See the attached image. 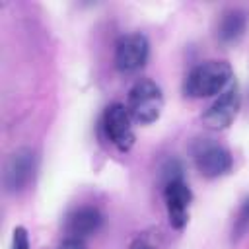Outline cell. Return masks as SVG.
<instances>
[{
  "mask_svg": "<svg viewBox=\"0 0 249 249\" xmlns=\"http://www.w3.org/2000/svg\"><path fill=\"white\" fill-rule=\"evenodd\" d=\"M233 70L226 60H206L195 66L183 84V93L193 99L222 93L231 84Z\"/></svg>",
  "mask_w": 249,
  "mask_h": 249,
  "instance_id": "obj_1",
  "label": "cell"
},
{
  "mask_svg": "<svg viewBox=\"0 0 249 249\" xmlns=\"http://www.w3.org/2000/svg\"><path fill=\"white\" fill-rule=\"evenodd\" d=\"M126 109L132 121L138 124H150L158 121L163 109V95L160 86L152 80H138L128 91Z\"/></svg>",
  "mask_w": 249,
  "mask_h": 249,
  "instance_id": "obj_2",
  "label": "cell"
},
{
  "mask_svg": "<svg viewBox=\"0 0 249 249\" xmlns=\"http://www.w3.org/2000/svg\"><path fill=\"white\" fill-rule=\"evenodd\" d=\"M193 160L200 175H204L206 179L222 177L233 167L231 152L210 138H198L193 144Z\"/></svg>",
  "mask_w": 249,
  "mask_h": 249,
  "instance_id": "obj_3",
  "label": "cell"
},
{
  "mask_svg": "<svg viewBox=\"0 0 249 249\" xmlns=\"http://www.w3.org/2000/svg\"><path fill=\"white\" fill-rule=\"evenodd\" d=\"M101 128L105 138L119 148L121 152H128L134 144V132H132V117L123 103H111L103 117H101Z\"/></svg>",
  "mask_w": 249,
  "mask_h": 249,
  "instance_id": "obj_4",
  "label": "cell"
},
{
  "mask_svg": "<svg viewBox=\"0 0 249 249\" xmlns=\"http://www.w3.org/2000/svg\"><path fill=\"white\" fill-rule=\"evenodd\" d=\"M37 169V158L31 148H19L10 154L4 165V187L8 193H21L33 181Z\"/></svg>",
  "mask_w": 249,
  "mask_h": 249,
  "instance_id": "obj_5",
  "label": "cell"
},
{
  "mask_svg": "<svg viewBox=\"0 0 249 249\" xmlns=\"http://www.w3.org/2000/svg\"><path fill=\"white\" fill-rule=\"evenodd\" d=\"M241 105V93H239V86L235 82H231L222 93L220 97L204 111L202 115V124L212 128V130H224L228 128L233 119L237 117Z\"/></svg>",
  "mask_w": 249,
  "mask_h": 249,
  "instance_id": "obj_6",
  "label": "cell"
},
{
  "mask_svg": "<svg viewBox=\"0 0 249 249\" xmlns=\"http://www.w3.org/2000/svg\"><path fill=\"white\" fill-rule=\"evenodd\" d=\"M163 200L167 208L169 224L181 230L189 220V208L193 200V193L185 181V177H175L163 181Z\"/></svg>",
  "mask_w": 249,
  "mask_h": 249,
  "instance_id": "obj_7",
  "label": "cell"
},
{
  "mask_svg": "<svg viewBox=\"0 0 249 249\" xmlns=\"http://www.w3.org/2000/svg\"><path fill=\"white\" fill-rule=\"evenodd\" d=\"M148 54L150 45L142 33L123 35L115 45V66L121 72H136L146 64Z\"/></svg>",
  "mask_w": 249,
  "mask_h": 249,
  "instance_id": "obj_8",
  "label": "cell"
},
{
  "mask_svg": "<svg viewBox=\"0 0 249 249\" xmlns=\"http://www.w3.org/2000/svg\"><path fill=\"white\" fill-rule=\"evenodd\" d=\"M103 226V214L95 206H80L66 218V231L68 237L84 239L88 235H93Z\"/></svg>",
  "mask_w": 249,
  "mask_h": 249,
  "instance_id": "obj_9",
  "label": "cell"
},
{
  "mask_svg": "<svg viewBox=\"0 0 249 249\" xmlns=\"http://www.w3.org/2000/svg\"><path fill=\"white\" fill-rule=\"evenodd\" d=\"M247 23H249V16L241 8H230V10L222 12L218 25H216L218 41L224 45H231V43L239 41L247 29Z\"/></svg>",
  "mask_w": 249,
  "mask_h": 249,
  "instance_id": "obj_10",
  "label": "cell"
},
{
  "mask_svg": "<svg viewBox=\"0 0 249 249\" xmlns=\"http://www.w3.org/2000/svg\"><path fill=\"white\" fill-rule=\"evenodd\" d=\"M249 231V196H245L233 216V224H231V241L237 243L245 233Z\"/></svg>",
  "mask_w": 249,
  "mask_h": 249,
  "instance_id": "obj_11",
  "label": "cell"
},
{
  "mask_svg": "<svg viewBox=\"0 0 249 249\" xmlns=\"http://www.w3.org/2000/svg\"><path fill=\"white\" fill-rule=\"evenodd\" d=\"M12 249H29V239H27V231H25V228H21V226L14 228Z\"/></svg>",
  "mask_w": 249,
  "mask_h": 249,
  "instance_id": "obj_12",
  "label": "cell"
},
{
  "mask_svg": "<svg viewBox=\"0 0 249 249\" xmlns=\"http://www.w3.org/2000/svg\"><path fill=\"white\" fill-rule=\"evenodd\" d=\"M58 249H86V243L84 239H78V237H66L58 245Z\"/></svg>",
  "mask_w": 249,
  "mask_h": 249,
  "instance_id": "obj_13",
  "label": "cell"
},
{
  "mask_svg": "<svg viewBox=\"0 0 249 249\" xmlns=\"http://www.w3.org/2000/svg\"><path fill=\"white\" fill-rule=\"evenodd\" d=\"M128 249H154V245L150 243L148 237H136V239L130 243Z\"/></svg>",
  "mask_w": 249,
  "mask_h": 249,
  "instance_id": "obj_14",
  "label": "cell"
}]
</instances>
